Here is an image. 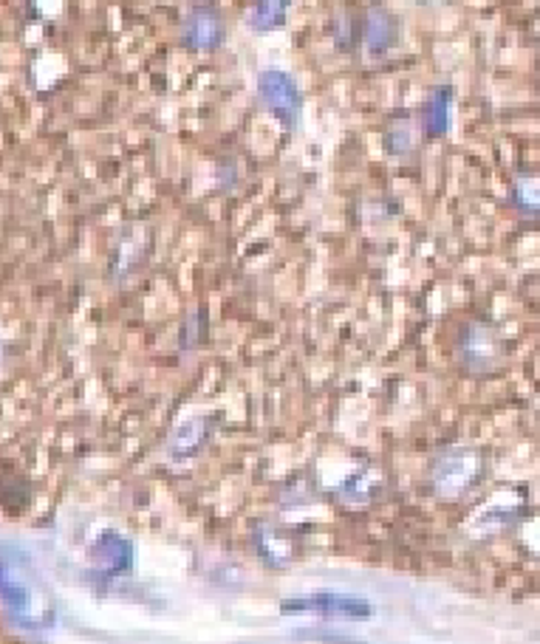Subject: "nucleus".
I'll return each instance as SVG.
<instances>
[{"mask_svg":"<svg viewBox=\"0 0 540 644\" xmlns=\"http://www.w3.org/2000/svg\"><path fill=\"white\" fill-rule=\"evenodd\" d=\"M399 201H394L391 195H371L356 203V218L371 226H385L394 223L399 218Z\"/></svg>","mask_w":540,"mask_h":644,"instance_id":"14","label":"nucleus"},{"mask_svg":"<svg viewBox=\"0 0 540 644\" xmlns=\"http://www.w3.org/2000/svg\"><path fill=\"white\" fill-rule=\"evenodd\" d=\"M396 45H399V17L385 6H371L363 17L365 54L371 60H382L388 57Z\"/></svg>","mask_w":540,"mask_h":644,"instance_id":"7","label":"nucleus"},{"mask_svg":"<svg viewBox=\"0 0 540 644\" xmlns=\"http://www.w3.org/2000/svg\"><path fill=\"white\" fill-rule=\"evenodd\" d=\"M453 102H455V88L450 83H439L433 85L419 108V119L425 127L427 142L433 139H445L450 134L453 124Z\"/></svg>","mask_w":540,"mask_h":644,"instance_id":"9","label":"nucleus"},{"mask_svg":"<svg viewBox=\"0 0 540 644\" xmlns=\"http://www.w3.org/2000/svg\"><path fill=\"white\" fill-rule=\"evenodd\" d=\"M286 610H315L325 616H371L374 608L359 599V597H343V594H315V597H300L297 602H289Z\"/></svg>","mask_w":540,"mask_h":644,"instance_id":"11","label":"nucleus"},{"mask_svg":"<svg viewBox=\"0 0 540 644\" xmlns=\"http://www.w3.org/2000/svg\"><path fill=\"white\" fill-rule=\"evenodd\" d=\"M289 9L292 0H252L244 15V25L252 35H272L286 25Z\"/></svg>","mask_w":540,"mask_h":644,"instance_id":"12","label":"nucleus"},{"mask_svg":"<svg viewBox=\"0 0 540 644\" xmlns=\"http://www.w3.org/2000/svg\"><path fill=\"white\" fill-rule=\"evenodd\" d=\"M501 353V340L498 331L490 322H470L465 325V333H461V359L465 365L473 371H486Z\"/></svg>","mask_w":540,"mask_h":644,"instance_id":"8","label":"nucleus"},{"mask_svg":"<svg viewBox=\"0 0 540 644\" xmlns=\"http://www.w3.org/2000/svg\"><path fill=\"white\" fill-rule=\"evenodd\" d=\"M478 470H481V455L475 450L458 447L439 455V461H435L433 467V481L439 486V492L455 495V492H465L473 483Z\"/></svg>","mask_w":540,"mask_h":644,"instance_id":"6","label":"nucleus"},{"mask_svg":"<svg viewBox=\"0 0 540 644\" xmlns=\"http://www.w3.org/2000/svg\"><path fill=\"white\" fill-rule=\"evenodd\" d=\"M131 557H134L131 543H127L125 537L114 534V531H105L94 543V562L99 565L102 574H119V571H125L127 565H131Z\"/></svg>","mask_w":540,"mask_h":644,"instance_id":"13","label":"nucleus"},{"mask_svg":"<svg viewBox=\"0 0 540 644\" xmlns=\"http://www.w3.org/2000/svg\"><path fill=\"white\" fill-rule=\"evenodd\" d=\"M255 96H258L261 108L286 131H297L303 119V91L297 80L283 68H261L255 74Z\"/></svg>","mask_w":540,"mask_h":644,"instance_id":"3","label":"nucleus"},{"mask_svg":"<svg viewBox=\"0 0 540 644\" xmlns=\"http://www.w3.org/2000/svg\"><path fill=\"white\" fill-rule=\"evenodd\" d=\"M509 207L524 221H540V170H518L509 182Z\"/></svg>","mask_w":540,"mask_h":644,"instance_id":"10","label":"nucleus"},{"mask_svg":"<svg viewBox=\"0 0 540 644\" xmlns=\"http://www.w3.org/2000/svg\"><path fill=\"white\" fill-rule=\"evenodd\" d=\"M0 599L12 610L15 619L29 628H43L51 622V602L40 582L20 562L0 560Z\"/></svg>","mask_w":540,"mask_h":644,"instance_id":"1","label":"nucleus"},{"mask_svg":"<svg viewBox=\"0 0 540 644\" xmlns=\"http://www.w3.org/2000/svg\"><path fill=\"white\" fill-rule=\"evenodd\" d=\"M379 142H382L385 156H391L396 162L414 159L416 153L422 150V144L427 142L419 114H414V111H394L388 119H385V124H382Z\"/></svg>","mask_w":540,"mask_h":644,"instance_id":"5","label":"nucleus"},{"mask_svg":"<svg viewBox=\"0 0 540 644\" xmlns=\"http://www.w3.org/2000/svg\"><path fill=\"white\" fill-rule=\"evenodd\" d=\"M331 43L340 54H351L363 43V20H356L351 12H340L331 20Z\"/></svg>","mask_w":540,"mask_h":644,"instance_id":"15","label":"nucleus"},{"mask_svg":"<svg viewBox=\"0 0 540 644\" xmlns=\"http://www.w3.org/2000/svg\"><path fill=\"white\" fill-rule=\"evenodd\" d=\"M156 249V235L153 226L145 221H127L122 223L114 238H111V252H108V280L122 286V282L136 280L153 257Z\"/></svg>","mask_w":540,"mask_h":644,"instance_id":"2","label":"nucleus"},{"mask_svg":"<svg viewBox=\"0 0 540 644\" xmlns=\"http://www.w3.org/2000/svg\"><path fill=\"white\" fill-rule=\"evenodd\" d=\"M178 43L190 54H215L226 43L224 15L213 4H193L178 25Z\"/></svg>","mask_w":540,"mask_h":644,"instance_id":"4","label":"nucleus"},{"mask_svg":"<svg viewBox=\"0 0 540 644\" xmlns=\"http://www.w3.org/2000/svg\"><path fill=\"white\" fill-rule=\"evenodd\" d=\"M215 184H218L221 193H233L241 184V167H238V162L233 156H226V159L218 162V167H215Z\"/></svg>","mask_w":540,"mask_h":644,"instance_id":"16","label":"nucleus"}]
</instances>
